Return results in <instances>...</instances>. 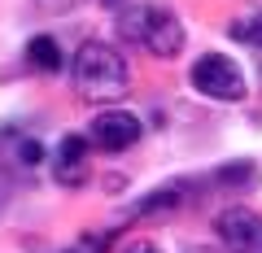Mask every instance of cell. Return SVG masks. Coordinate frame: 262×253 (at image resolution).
I'll use <instances>...</instances> for the list:
<instances>
[{
	"label": "cell",
	"mask_w": 262,
	"mask_h": 253,
	"mask_svg": "<svg viewBox=\"0 0 262 253\" xmlns=\"http://www.w3.org/2000/svg\"><path fill=\"white\" fill-rule=\"evenodd\" d=\"M70 75H75V92L83 96V101H92V105L118 101V96L127 92V83H131L122 53L114 44H105V39H88V44L79 48Z\"/></svg>",
	"instance_id": "1"
},
{
	"label": "cell",
	"mask_w": 262,
	"mask_h": 253,
	"mask_svg": "<svg viewBox=\"0 0 262 253\" xmlns=\"http://www.w3.org/2000/svg\"><path fill=\"white\" fill-rule=\"evenodd\" d=\"M118 35H127L131 44L149 48L153 57H179V48H184V27H179V18L170 9H162V5H149V0H136V5H127V9L118 13Z\"/></svg>",
	"instance_id": "2"
},
{
	"label": "cell",
	"mask_w": 262,
	"mask_h": 253,
	"mask_svg": "<svg viewBox=\"0 0 262 253\" xmlns=\"http://www.w3.org/2000/svg\"><path fill=\"white\" fill-rule=\"evenodd\" d=\"M192 87L201 96H210V101H245V92H249V83H245V70L236 66L227 53H206L196 57L192 66Z\"/></svg>",
	"instance_id": "3"
},
{
	"label": "cell",
	"mask_w": 262,
	"mask_h": 253,
	"mask_svg": "<svg viewBox=\"0 0 262 253\" xmlns=\"http://www.w3.org/2000/svg\"><path fill=\"white\" fill-rule=\"evenodd\" d=\"M140 135H144L140 118L127 113V109H101L92 118V127H88V140H92L96 149H105V153H127Z\"/></svg>",
	"instance_id": "4"
},
{
	"label": "cell",
	"mask_w": 262,
	"mask_h": 253,
	"mask_svg": "<svg viewBox=\"0 0 262 253\" xmlns=\"http://www.w3.org/2000/svg\"><path fill=\"white\" fill-rule=\"evenodd\" d=\"M219 240H223L227 253H262V214L223 210L219 214Z\"/></svg>",
	"instance_id": "5"
},
{
	"label": "cell",
	"mask_w": 262,
	"mask_h": 253,
	"mask_svg": "<svg viewBox=\"0 0 262 253\" xmlns=\"http://www.w3.org/2000/svg\"><path fill=\"white\" fill-rule=\"evenodd\" d=\"M53 175L61 183H83V175H88V140L83 135H61V144L53 153Z\"/></svg>",
	"instance_id": "6"
},
{
	"label": "cell",
	"mask_w": 262,
	"mask_h": 253,
	"mask_svg": "<svg viewBox=\"0 0 262 253\" xmlns=\"http://www.w3.org/2000/svg\"><path fill=\"white\" fill-rule=\"evenodd\" d=\"M188 192H192L188 183H166V188H158V192H149V197L136 201V218H158V214H170V210H179V205L188 201Z\"/></svg>",
	"instance_id": "7"
},
{
	"label": "cell",
	"mask_w": 262,
	"mask_h": 253,
	"mask_svg": "<svg viewBox=\"0 0 262 253\" xmlns=\"http://www.w3.org/2000/svg\"><path fill=\"white\" fill-rule=\"evenodd\" d=\"M27 61L39 75H57V70H61V48H57V39L53 35H35L27 44Z\"/></svg>",
	"instance_id": "8"
},
{
	"label": "cell",
	"mask_w": 262,
	"mask_h": 253,
	"mask_svg": "<svg viewBox=\"0 0 262 253\" xmlns=\"http://www.w3.org/2000/svg\"><path fill=\"white\" fill-rule=\"evenodd\" d=\"M232 39L236 44H249V48H262V13H245V18L232 22Z\"/></svg>",
	"instance_id": "9"
},
{
	"label": "cell",
	"mask_w": 262,
	"mask_h": 253,
	"mask_svg": "<svg viewBox=\"0 0 262 253\" xmlns=\"http://www.w3.org/2000/svg\"><path fill=\"white\" fill-rule=\"evenodd\" d=\"M219 183H227V188H249L253 183V162H232V166H223L219 170Z\"/></svg>",
	"instance_id": "10"
},
{
	"label": "cell",
	"mask_w": 262,
	"mask_h": 253,
	"mask_svg": "<svg viewBox=\"0 0 262 253\" xmlns=\"http://www.w3.org/2000/svg\"><path fill=\"white\" fill-rule=\"evenodd\" d=\"M39 157H44V149H39V140H22V144H18V162H22V166H35Z\"/></svg>",
	"instance_id": "11"
},
{
	"label": "cell",
	"mask_w": 262,
	"mask_h": 253,
	"mask_svg": "<svg viewBox=\"0 0 262 253\" xmlns=\"http://www.w3.org/2000/svg\"><path fill=\"white\" fill-rule=\"evenodd\" d=\"M79 0H35V9H44V13H70Z\"/></svg>",
	"instance_id": "12"
},
{
	"label": "cell",
	"mask_w": 262,
	"mask_h": 253,
	"mask_svg": "<svg viewBox=\"0 0 262 253\" xmlns=\"http://www.w3.org/2000/svg\"><path fill=\"white\" fill-rule=\"evenodd\" d=\"M66 253H105V244L96 240V236H83V240H79V244H70Z\"/></svg>",
	"instance_id": "13"
},
{
	"label": "cell",
	"mask_w": 262,
	"mask_h": 253,
	"mask_svg": "<svg viewBox=\"0 0 262 253\" xmlns=\"http://www.w3.org/2000/svg\"><path fill=\"white\" fill-rule=\"evenodd\" d=\"M127 253H158V249H153V244H144V240H136V244H131Z\"/></svg>",
	"instance_id": "14"
},
{
	"label": "cell",
	"mask_w": 262,
	"mask_h": 253,
	"mask_svg": "<svg viewBox=\"0 0 262 253\" xmlns=\"http://www.w3.org/2000/svg\"><path fill=\"white\" fill-rule=\"evenodd\" d=\"M192 253H214V249H192Z\"/></svg>",
	"instance_id": "15"
}]
</instances>
